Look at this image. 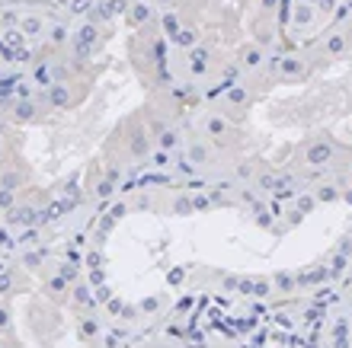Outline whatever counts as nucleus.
<instances>
[{"instance_id": "1", "label": "nucleus", "mask_w": 352, "mask_h": 348, "mask_svg": "<svg viewBox=\"0 0 352 348\" xmlns=\"http://www.w3.org/2000/svg\"><path fill=\"white\" fill-rule=\"evenodd\" d=\"M311 160H314V163L327 160V147H314V150H311Z\"/></svg>"}]
</instances>
